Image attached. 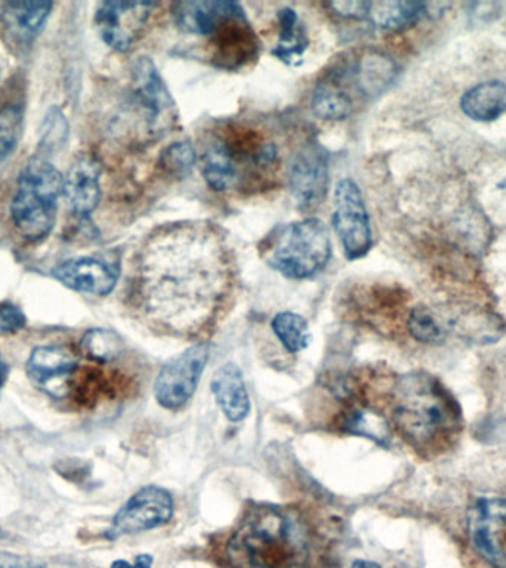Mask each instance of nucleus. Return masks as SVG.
I'll use <instances>...</instances> for the list:
<instances>
[{
	"label": "nucleus",
	"instance_id": "nucleus-35",
	"mask_svg": "<svg viewBox=\"0 0 506 568\" xmlns=\"http://www.w3.org/2000/svg\"><path fill=\"white\" fill-rule=\"evenodd\" d=\"M9 375V368L8 364L3 362V358L0 357V388L4 385V382H7Z\"/></svg>",
	"mask_w": 506,
	"mask_h": 568
},
{
	"label": "nucleus",
	"instance_id": "nucleus-5",
	"mask_svg": "<svg viewBox=\"0 0 506 568\" xmlns=\"http://www.w3.org/2000/svg\"><path fill=\"white\" fill-rule=\"evenodd\" d=\"M333 230L348 261L362 260L373 244L371 217L362 190L350 178L337 182L333 197Z\"/></svg>",
	"mask_w": 506,
	"mask_h": 568
},
{
	"label": "nucleus",
	"instance_id": "nucleus-17",
	"mask_svg": "<svg viewBox=\"0 0 506 568\" xmlns=\"http://www.w3.org/2000/svg\"><path fill=\"white\" fill-rule=\"evenodd\" d=\"M52 3L44 0H29V2H9L0 13V22L13 39L27 42L36 38L43 29Z\"/></svg>",
	"mask_w": 506,
	"mask_h": 568
},
{
	"label": "nucleus",
	"instance_id": "nucleus-12",
	"mask_svg": "<svg viewBox=\"0 0 506 568\" xmlns=\"http://www.w3.org/2000/svg\"><path fill=\"white\" fill-rule=\"evenodd\" d=\"M78 355L61 345L38 346L27 359L26 372L31 384L44 393L61 397L65 393L67 381L78 371Z\"/></svg>",
	"mask_w": 506,
	"mask_h": 568
},
{
	"label": "nucleus",
	"instance_id": "nucleus-9",
	"mask_svg": "<svg viewBox=\"0 0 506 568\" xmlns=\"http://www.w3.org/2000/svg\"><path fill=\"white\" fill-rule=\"evenodd\" d=\"M133 91L153 132H166L178 122L172 93L150 58H140L132 71Z\"/></svg>",
	"mask_w": 506,
	"mask_h": 568
},
{
	"label": "nucleus",
	"instance_id": "nucleus-28",
	"mask_svg": "<svg viewBox=\"0 0 506 568\" xmlns=\"http://www.w3.org/2000/svg\"><path fill=\"white\" fill-rule=\"evenodd\" d=\"M22 111L20 106L8 105L0 110V164L13 153L22 133Z\"/></svg>",
	"mask_w": 506,
	"mask_h": 568
},
{
	"label": "nucleus",
	"instance_id": "nucleus-6",
	"mask_svg": "<svg viewBox=\"0 0 506 568\" xmlns=\"http://www.w3.org/2000/svg\"><path fill=\"white\" fill-rule=\"evenodd\" d=\"M209 355V345L198 344L164 364L154 382V395L160 406L178 410L190 402L198 389Z\"/></svg>",
	"mask_w": 506,
	"mask_h": 568
},
{
	"label": "nucleus",
	"instance_id": "nucleus-18",
	"mask_svg": "<svg viewBox=\"0 0 506 568\" xmlns=\"http://www.w3.org/2000/svg\"><path fill=\"white\" fill-rule=\"evenodd\" d=\"M461 110L475 122H495L506 113V83L488 80L475 84L461 98Z\"/></svg>",
	"mask_w": 506,
	"mask_h": 568
},
{
	"label": "nucleus",
	"instance_id": "nucleus-22",
	"mask_svg": "<svg viewBox=\"0 0 506 568\" xmlns=\"http://www.w3.org/2000/svg\"><path fill=\"white\" fill-rule=\"evenodd\" d=\"M354 100L336 79H327L315 88L313 110L318 118L344 120L354 113Z\"/></svg>",
	"mask_w": 506,
	"mask_h": 568
},
{
	"label": "nucleus",
	"instance_id": "nucleus-31",
	"mask_svg": "<svg viewBox=\"0 0 506 568\" xmlns=\"http://www.w3.org/2000/svg\"><path fill=\"white\" fill-rule=\"evenodd\" d=\"M368 2L363 0H342V2H331L326 8L331 9L337 17L346 18V20L366 21Z\"/></svg>",
	"mask_w": 506,
	"mask_h": 568
},
{
	"label": "nucleus",
	"instance_id": "nucleus-19",
	"mask_svg": "<svg viewBox=\"0 0 506 568\" xmlns=\"http://www.w3.org/2000/svg\"><path fill=\"white\" fill-rule=\"evenodd\" d=\"M425 16H428V3L385 0V2H368L366 21L381 30L399 31L415 24Z\"/></svg>",
	"mask_w": 506,
	"mask_h": 568
},
{
	"label": "nucleus",
	"instance_id": "nucleus-36",
	"mask_svg": "<svg viewBox=\"0 0 506 568\" xmlns=\"http://www.w3.org/2000/svg\"><path fill=\"white\" fill-rule=\"evenodd\" d=\"M111 568H133V564H129L128 561H123V559H118L111 564Z\"/></svg>",
	"mask_w": 506,
	"mask_h": 568
},
{
	"label": "nucleus",
	"instance_id": "nucleus-34",
	"mask_svg": "<svg viewBox=\"0 0 506 568\" xmlns=\"http://www.w3.org/2000/svg\"><path fill=\"white\" fill-rule=\"evenodd\" d=\"M351 568H381L380 564L367 561V559H357Z\"/></svg>",
	"mask_w": 506,
	"mask_h": 568
},
{
	"label": "nucleus",
	"instance_id": "nucleus-15",
	"mask_svg": "<svg viewBox=\"0 0 506 568\" xmlns=\"http://www.w3.org/2000/svg\"><path fill=\"white\" fill-rule=\"evenodd\" d=\"M101 164L93 158H80L64 178L62 194L71 211L79 216H89L101 199Z\"/></svg>",
	"mask_w": 506,
	"mask_h": 568
},
{
	"label": "nucleus",
	"instance_id": "nucleus-32",
	"mask_svg": "<svg viewBox=\"0 0 506 568\" xmlns=\"http://www.w3.org/2000/svg\"><path fill=\"white\" fill-rule=\"evenodd\" d=\"M27 318L18 306L0 304V332H18L26 326Z\"/></svg>",
	"mask_w": 506,
	"mask_h": 568
},
{
	"label": "nucleus",
	"instance_id": "nucleus-8",
	"mask_svg": "<svg viewBox=\"0 0 506 568\" xmlns=\"http://www.w3.org/2000/svg\"><path fill=\"white\" fill-rule=\"evenodd\" d=\"M173 509H175L173 497L166 488L159 486L141 488L114 515L107 537L118 539L120 536L162 527L171 521Z\"/></svg>",
	"mask_w": 506,
	"mask_h": 568
},
{
	"label": "nucleus",
	"instance_id": "nucleus-16",
	"mask_svg": "<svg viewBox=\"0 0 506 568\" xmlns=\"http://www.w3.org/2000/svg\"><path fill=\"white\" fill-rule=\"evenodd\" d=\"M211 388L226 419L231 422L246 419L251 412V399L244 385L243 373L234 363H226L217 368L213 375Z\"/></svg>",
	"mask_w": 506,
	"mask_h": 568
},
{
	"label": "nucleus",
	"instance_id": "nucleus-2",
	"mask_svg": "<svg viewBox=\"0 0 506 568\" xmlns=\"http://www.w3.org/2000/svg\"><path fill=\"white\" fill-rule=\"evenodd\" d=\"M391 419L407 443L429 450L456 428L459 410L434 377L411 373L395 385Z\"/></svg>",
	"mask_w": 506,
	"mask_h": 568
},
{
	"label": "nucleus",
	"instance_id": "nucleus-30",
	"mask_svg": "<svg viewBox=\"0 0 506 568\" xmlns=\"http://www.w3.org/2000/svg\"><path fill=\"white\" fill-rule=\"evenodd\" d=\"M0 568H83L65 559L27 557L0 550Z\"/></svg>",
	"mask_w": 506,
	"mask_h": 568
},
{
	"label": "nucleus",
	"instance_id": "nucleus-4",
	"mask_svg": "<svg viewBox=\"0 0 506 568\" xmlns=\"http://www.w3.org/2000/svg\"><path fill=\"white\" fill-rule=\"evenodd\" d=\"M331 255V234L317 217L282 226L265 248L266 264L291 280L314 277L326 268Z\"/></svg>",
	"mask_w": 506,
	"mask_h": 568
},
{
	"label": "nucleus",
	"instance_id": "nucleus-21",
	"mask_svg": "<svg viewBox=\"0 0 506 568\" xmlns=\"http://www.w3.org/2000/svg\"><path fill=\"white\" fill-rule=\"evenodd\" d=\"M337 428L351 435L373 439L386 446L391 442L388 420L380 413L363 406L346 407L337 420Z\"/></svg>",
	"mask_w": 506,
	"mask_h": 568
},
{
	"label": "nucleus",
	"instance_id": "nucleus-1",
	"mask_svg": "<svg viewBox=\"0 0 506 568\" xmlns=\"http://www.w3.org/2000/svg\"><path fill=\"white\" fill-rule=\"evenodd\" d=\"M225 557L231 568H314L317 540L301 510L257 505L231 535Z\"/></svg>",
	"mask_w": 506,
	"mask_h": 568
},
{
	"label": "nucleus",
	"instance_id": "nucleus-24",
	"mask_svg": "<svg viewBox=\"0 0 506 568\" xmlns=\"http://www.w3.org/2000/svg\"><path fill=\"white\" fill-rule=\"evenodd\" d=\"M395 73L394 64L384 55H368L357 62L353 78L363 95H377L391 83Z\"/></svg>",
	"mask_w": 506,
	"mask_h": 568
},
{
	"label": "nucleus",
	"instance_id": "nucleus-10",
	"mask_svg": "<svg viewBox=\"0 0 506 568\" xmlns=\"http://www.w3.org/2000/svg\"><path fill=\"white\" fill-rule=\"evenodd\" d=\"M328 155L318 144L302 146L289 164V189L304 211L315 209L326 197Z\"/></svg>",
	"mask_w": 506,
	"mask_h": 568
},
{
	"label": "nucleus",
	"instance_id": "nucleus-7",
	"mask_svg": "<svg viewBox=\"0 0 506 568\" xmlns=\"http://www.w3.org/2000/svg\"><path fill=\"white\" fill-rule=\"evenodd\" d=\"M470 544L493 568H506V499L483 497L468 510Z\"/></svg>",
	"mask_w": 506,
	"mask_h": 568
},
{
	"label": "nucleus",
	"instance_id": "nucleus-23",
	"mask_svg": "<svg viewBox=\"0 0 506 568\" xmlns=\"http://www.w3.org/2000/svg\"><path fill=\"white\" fill-rule=\"evenodd\" d=\"M202 173L213 191L229 190L235 180V166L229 149L222 142H213L202 155Z\"/></svg>",
	"mask_w": 506,
	"mask_h": 568
},
{
	"label": "nucleus",
	"instance_id": "nucleus-33",
	"mask_svg": "<svg viewBox=\"0 0 506 568\" xmlns=\"http://www.w3.org/2000/svg\"><path fill=\"white\" fill-rule=\"evenodd\" d=\"M151 566H153V557L146 554L138 555L133 564V568H151Z\"/></svg>",
	"mask_w": 506,
	"mask_h": 568
},
{
	"label": "nucleus",
	"instance_id": "nucleus-13",
	"mask_svg": "<svg viewBox=\"0 0 506 568\" xmlns=\"http://www.w3.org/2000/svg\"><path fill=\"white\" fill-rule=\"evenodd\" d=\"M119 265L100 257L83 256L62 262L53 270L58 282L71 291L107 296L119 280Z\"/></svg>",
	"mask_w": 506,
	"mask_h": 568
},
{
	"label": "nucleus",
	"instance_id": "nucleus-25",
	"mask_svg": "<svg viewBox=\"0 0 506 568\" xmlns=\"http://www.w3.org/2000/svg\"><path fill=\"white\" fill-rule=\"evenodd\" d=\"M271 328H273L275 337L287 353H301L310 345V326L300 314L283 311L271 320Z\"/></svg>",
	"mask_w": 506,
	"mask_h": 568
},
{
	"label": "nucleus",
	"instance_id": "nucleus-3",
	"mask_svg": "<svg viewBox=\"0 0 506 568\" xmlns=\"http://www.w3.org/2000/svg\"><path fill=\"white\" fill-rule=\"evenodd\" d=\"M64 178L48 160L33 159L22 168L11 202V217L22 237H47L55 225Z\"/></svg>",
	"mask_w": 506,
	"mask_h": 568
},
{
	"label": "nucleus",
	"instance_id": "nucleus-29",
	"mask_svg": "<svg viewBox=\"0 0 506 568\" xmlns=\"http://www.w3.org/2000/svg\"><path fill=\"white\" fill-rule=\"evenodd\" d=\"M195 150L190 141H178L169 145L160 155V166L168 175L184 176L193 169Z\"/></svg>",
	"mask_w": 506,
	"mask_h": 568
},
{
	"label": "nucleus",
	"instance_id": "nucleus-20",
	"mask_svg": "<svg viewBox=\"0 0 506 568\" xmlns=\"http://www.w3.org/2000/svg\"><path fill=\"white\" fill-rule=\"evenodd\" d=\"M280 22L279 43L273 49V55L286 65L297 67L304 62V53L310 40L295 9L283 8L277 13Z\"/></svg>",
	"mask_w": 506,
	"mask_h": 568
},
{
	"label": "nucleus",
	"instance_id": "nucleus-27",
	"mask_svg": "<svg viewBox=\"0 0 506 568\" xmlns=\"http://www.w3.org/2000/svg\"><path fill=\"white\" fill-rule=\"evenodd\" d=\"M411 335L422 344H439L446 339V324L428 306H415L407 320Z\"/></svg>",
	"mask_w": 506,
	"mask_h": 568
},
{
	"label": "nucleus",
	"instance_id": "nucleus-26",
	"mask_svg": "<svg viewBox=\"0 0 506 568\" xmlns=\"http://www.w3.org/2000/svg\"><path fill=\"white\" fill-rule=\"evenodd\" d=\"M80 348L92 362L107 364L122 357L124 346L118 333L105 328H92L84 333Z\"/></svg>",
	"mask_w": 506,
	"mask_h": 568
},
{
	"label": "nucleus",
	"instance_id": "nucleus-14",
	"mask_svg": "<svg viewBox=\"0 0 506 568\" xmlns=\"http://www.w3.org/2000/svg\"><path fill=\"white\" fill-rule=\"evenodd\" d=\"M246 20L243 7L235 2H180L173 7V21L184 33L209 36L216 33L226 21Z\"/></svg>",
	"mask_w": 506,
	"mask_h": 568
},
{
	"label": "nucleus",
	"instance_id": "nucleus-11",
	"mask_svg": "<svg viewBox=\"0 0 506 568\" xmlns=\"http://www.w3.org/2000/svg\"><path fill=\"white\" fill-rule=\"evenodd\" d=\"M154 4L153 2L100 3L95 12L98 33L115 51H129L144 29Z\"/></svg>",
	"mask_w": 506,
	"mask_h": 568
}]
</instances>
